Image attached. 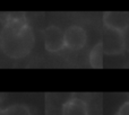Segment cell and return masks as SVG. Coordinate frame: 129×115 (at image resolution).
Listing matches in <instances>:
<instances>
[{"mask_svg":"<svg viewBox=\"0 0 129 115\" xmlns=\"http://www.w3.org/2000/svg\"><path fill=\"white\" fill-rule=\"evenodd\" d=\"M35 37L24 18L10 17L0 32V49L11 59H23L32 52Z\"/></svg>","mask_w":129,"mask_h":115,"instance_id":"6da1fadb","label":"cell"},{"mask_svg":"<svg viewBox=\"0 0 129 115\" xmlns=\"http://www.w3.org/2000/svg\"><path fill=\"white\" fill-rule=\"evenodd\" d=\"M0 115H5V112H4V109H1V108H0Z\"/></svg>","mask_w":129,"mask_h":115,"instance_id":"8fae6325","label":"cell"},{"mask_svg":"<svg viewBox=\"0 0 129 115\" xmlns=\"http://www.w3.org/2000/svg\"><path fill=\"white\" fill-rule=\"evenodd\" d=\"M105 28L123 32L129 26V14L123 11H108L103 15Z\"/></svg>","mask_w":129,"mask_h":115,"instance_id":"5b68a950","label":"cell"},{"mask_svg":"<svg viewBox=\"0 0 129 115\" xmlns=\"http://www.w3.org/2000/svg\"><path fill=\"white\" fill-rule=\"evenodd\" d=\"M5 115H32L31 109L25 104H13L4 109Z\"/></svg>","mask_w":129,"mask_h":115,"instance_id":"ba28073f","label":"cell"},{"mask_svg":"<svg viewBox=\"0 0 129 115\" xmlns=\"http://www.w3.org/2000/svg\"><path fill=\"white\" fill-rule=\"evenodd\" d=\"M104 50H103L102 43L99 42L98 44L94 45L89 53V63L93 68L101 69L103 67V55H104Z\"/></svg>","mask_w":129,"mask_h":115,"instance_id":"52a82bcc","label":"cell"},{"mask_svg":"<svg viewBox=\"0 0 129 115\" xmlns=\"http://www.w3.org/2000/svg\"><path fill=\"white\" fill-rule=\"evenodd\" d=\"M103 50L105 54L109 55H116L125 52V43H123L122 32L114 31V29L107 28L103 33L102 40Z\"/></svg>","mask_w":129,"mask_h":115,"instance_id":"7a4b0ae2","label":"cell"},{"mask_svg":"<svg viewBox=\"0 0 129 115\" xmlns=\"http://www.w3.org/2000/svg\"><path fill=\"white\" fill-rule=\"evenodd\" d=\"M64 42L66 46L70 50H80L85 46L87 42V34L86 31L82 26L71 25L67 27L64 31Z\"/></svg>","mask_w":129,"mask_h":115,"instance_id":"277c9868","label":"cell"},{"mask_svg":"<svg viewBox=\"0 0 129 115\" xmlns=\"http://www.w3.org/2000/svg\"><path fill=\"white\" fill-rule=\"evenodd\" d=\"M122 36H123V43H125V51L129 53V26L122 32Z\"/></svg>","mask_w":129,"mask_h":115,"instance_id":"30bf717a","label":"cell"},{"mask_svg":"<svg viewBox=\"0 0 129 115\" xmlns=\"http://www.w3.org/2000/svg\"><path fill=\"white\" fill-rule=\"evenodd\" d=\"M43 41L47 51L57 53L66 47L64 32L56 25H50L43 31Z\"/></svg>","mask_w":129,"mask_h":115,"instance_id":"3957f363","label":"cell"},{"mask_svg":"<svg viewBox=\"0 0 129 115\" xmlns=\"http://www.w3.org/2000/svg\"><path fill=\"white\" fill-rule=\"evenodd\" d=\"M61 115H88V107L82 98L73 97L62 105Z\"/></svg>","mask_w":129,"mask_h":115,"instance_id":"8992f818","label":"cell"},{"mask_svg":"<svg viewBox=\"0 0 129 115\" xmlns=\"http://www.w3.org/2000/svg\"><path fill=\"white\" fill-rule=\"evenodd\" d=\"M117 115H129V100L125 102L120 107H119Z\"/></svg>","mask_w":129,"mask_h":115,"instance_id":"9c48e42d","label":"cell"}]
</instances>
